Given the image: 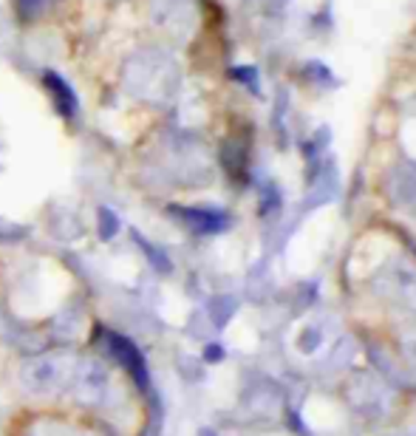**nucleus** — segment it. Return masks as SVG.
<instances>
[{
  "mask_svg": "<svg viewBox=\"0 0 416 436\" xmlns=\"http://www.w3.org/2000/svg\"><path fill=\"white\" fill-rule=\"evenodd\" d=\"M23 380L34 391H54L57 383L63 380V371L57 360H34L28 363V368H23Z\"/></svg>",
  "mask_w": 416,
  "mask_h": 436,
  "instance_id": "nucleus-1",
  "label": "nucleus"
},
{
  "mask_svg": "<svg viewBox=\"0 0 416 436\" xmlns=\"http://www.w3.org/2000/svg\"><path fill=\"white\" fill-rule=\"evenodd\" d=\"M108 343H110V351H113V357L136 377V383H145V365H142V357L136 354V348L125 340V337H119V334H108Z\"/></svg>",
  "mask_w": 416,
  "mask_h": 436,
  "instance_id": "nucleus-2",
  "label": "nucleus"
},
{
  "mask_svg": "<svg viewBox=\"0 0 416 436\" xmlns=\"http://www.w3.org/2000/svg\"><path fill=\"white\" fill-rule=\"evenodd\" d=\"M46 88L54 94V103H57V108L63 110L66 116H71L74 110H77V100H74V94H71V88L57 77V74H46Z\"/></svg>",
  "mask_w": 416,
  "mask_h": 436,
  "instance_id": "nucleus-3",
  "label": "nucleus"
}]
</instances>
